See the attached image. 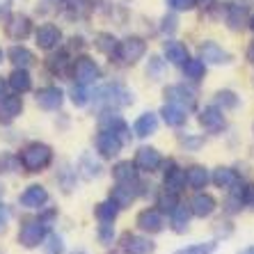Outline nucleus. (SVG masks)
<instances>
[{"mask_svg":"<svg viewBox=\"0 0 254 254\" xmlns=\"http://www.w3.org/2000/svg\"><path fill=\"white\" fill-rule=\"evenodd\" d=\"M71 78L76 80L78 85H96L103 78V71H101L99 62L94 58H89V55H76L73 58V64H71Z\"/></svg>","mask_w":254,"mask_h":254,"instance_id":"obj_4","label":"nucleus"},{"mask_svg":"<svg viewBox=\"0 0 254 254\" xmlns=\"http://www.w3.org/2000/svg\"><path fill=\"white\" fill-rule=\"evenodd\" d=\"M55 208H42V213L32 220H25L21 229H18V243L21 248L25 250H37L46 241V236L51 234V227H53V220H55Z\"/></svg>","mask_w":254,"mask_h":254,"instance_id":"obj_1","label":"nucleus"},{"mask_svg":"<svg viewBox=\"0 0 254 254\" xmlns=\"http://www.w3.org/2000/svg\"><path fill=\"white\" fill-rule=\"evenodd\" d=\"M179 28V18H177V12L174 14H165V16L160 18V32L165 37H172L174 32H177Z\"/></svg>","mask_w":254,"mask_h":254,"instance_id":"obj_50","label":"nucleus"},{"mask_svg":"<svg viewBox=\"0 0 254 254\" xmlns=\"http://www.w3.org/2000/svg\"><path fill=\"white\" fill-rule=\"evenodd\" d=\"M144 55H147V39L140 35H128L124 39H119L115 60L122 64H137Z\"/></svg>","mask_w":254,"mask_h":254,"instance_id":"obj_5","label":"nucleus"},{"mask_svg":"<svg viewBox=\"0 0 254 254\" xmlns=\"http://www.w3.org/2000/svg\"><path fill=\"white\" fill-rule=\"evenodd\" d=\"M5 58L12 62L14 66H18V69H30V66L37 62L35 53L30 51L28 46H23V44H14V46L7 48V53Z\"/></svg>","mask_w":254,"mask_h":254,"instance_id":"obj_26","label":"nucleus"},{"mask_svg":"<svg viewBox=\"0 0 254 254\" xmlns=\"http://www.w3.org/2000/svg\"><path fill=\"white\" fill-rule=\"evenodd\" d=\"M181 71H184V78L188 83H201L206 76V64L201 58H188L181 64Z\"/></svg>","mask_w":254,"mask_h":254,"instance_id":"obj_34","label":"nucleus"},{"mask_svg":"<svg viewBox=\"0 0 254 254\" xmlns=\"http://www.w3.org/2000/svg\"><path fill=\"white\" fill-rule=\"evenodd\" d=\"M243 181L236 186H231L229 190H227V199H225V211L229 213V215H236V213H241L243 208H245V201H243Z\"/></svg>","mask_w":254,"mask_h":254,"instance_id":"obj_37","label":"nucleus"},{"mask_svg":"<svg viewBox=\"0 0 254 254\" xmlns=\"http://www.w3.org/2000/svg\"><path fill=\"white\" fill-rule=\"evenodd\" d=\"M99 128L110 130L115 135H119L122 140L130 142V126L126 124V119L122 115H117V110H101L99 113Z\"/></svg>","mask_w":254,"mask_h":254,"instance_id":"obj_16","label":"nucleus"},{"mask_svg":"<svg viewBox=\"0 0 254 254\" xmlns=\"http://www.w3.org/2000/svg\"><path fill=\"white\" fill-rule=\"evenodd\" d=\"M199 126L206 130L208 135H220V133L227 128V115H225V110H220L215 103L206 106L199 113Z\"/></svg>","mask_w":254,"mask_h":254,"instance_id":"obj_15","label":"nucleus"},{"mask_svg":"<svg viewBox=\"0 0 254 254\" xmlns=\"http://www.w3.org/2000/svg\"><path fill=\"white\" fill-rule=\"evenodd\" d=\"M76 179H78V172L71 165H62V170H58V184L64 192H71L76 188Z\"/></svg>","mask_w":254,"mask_h":254,"instance_id":"obj_42","label":"nucleus"},{"mask_svg":"<svg viewBox=\"0 0 254 254\" xmlns=\"http://www.w3.org/2000/svg\"><path fill=\"white\" fill-rule=\"evenodd\" d=\"M2 62H5V51L0 48V64H2Z\"/></svg>","mask_w":254,"mask_h":254,"instance_id":"obj_57","label":"nucleus"},{"mask_svg":"<svg viewBox=\"0 0 254 254\" xmlns=\"http://www.w3.org/2000/svg\"><path fill=\"white\" fill-rule=\"evenodd\" d=\"M190 206V213L195 215V218H211L213 213H215V208H218V199L211 195V192H206V190H195V197L188 201Z\"/></svg>","mask_w":254,"mask_h":254,"instance_id":"obj_21","label":"nucleus"},{"mask_svg":"<svg viewBox=\"0 0 254 254\" xmlns=\"http://www.w3.org/2000/svg\"><path fill=\"white\" fill-rule=\"evenodd\" d=\"M69 96H71V103L76 108H85L89 103V96H92V92H89V87L87 85H73L71 87V92H69Z\"/></svg>","mask_w":254,"mask_h":254,"instance_id":"obj_44","label":"nucleus"},{"mask_svg":"<svg viewBox=\"0 0 254 254\" xmlns=\"http://www.w3.org/2000/svg\"><path fill=\"white\" fill-rule=\"evenodd\" d=\"M119 250H122L124 254H154L156 252V243L149 236L124 231V234L119 236Z\"/></svg>","mask_w":254,"mask_h":254,"instance_id":"obj_14","label":"nucleus"},{"mask_svg":"<svg viewBox=\"0 0 254 254\" xmlns=\"http://www.w3.org/2000/svg\"><path fill=\"white\" fill-rule=\"evenodd\" d=\"M163 190L167 192H174V195H181L186 190V174L184 167L179 165L177 160H163Z\"/></svg>","mask_w":254,"mask_h":254,"instance_id":"obj_10","label":"nucleus"},{"mask_svg":"<svg viewBox=\"0 0 254 254\" xmlns=\"http://www.w3.org/2000/svg\"><path fill=\"white\" fill-rule=\"evenodd\" d=\"M48 199H51L48 190L44 188V186H39V184H32V186H28V188L21 192L18 204H21L23 208H30V211H42V208L48 204Z\"/></svg>","mask_w":254,"mask_h":254,"instance_id":"obj_19","label":"nucleus"},{"mask_svg":"<svg viewBox=\"0 0 254 254\" xmlns=\"http://www.w3.org/2000/svg\"><path fill=\"white\" fill-rule=\"evenodd\" d=\"M163 96H165L167 103H177V106H181L184 110H188V113H195L197 110L195 89H190L188 85H184V83L167 85V87L163 89Z\"/></svg>","mask_w":254,"mask_h":254,"instance_id":"obj_8","label":"nucleus"},{"mask_svg":"<svg viewBox=\"0 0 254 254\" xmlns=\"http://www.w3.org/2000/svg\"><path fill=\"white\" fill-rule=\"evenodd\" d=\"M23 113V99L21 94H9L7 92L5 96H0V124H12L14 119L21 117Z\"/></svg>","mask_w":254,"mask_h":254,"instance_id":"obj_22","label":"nucleus"},{"mask_svg":"<svg viewBox=\"0 0 254 254\" xmlns=\"http://www.w3.org/2000/svg\"><path fill=\"white\" fill-rule=\"evenodd\" d=\"M156 130H158V115L156 113H142L140 117L135 119V124H133V135L135 137H149L154 135Z\"/></svg>","mask_w":254,"mask_h":254,"instance_id":"obj_31","label":"nucleus"},{"mask_svg":"<svg viewBox=\"0 0 254 254\" xmlns=\"http://www.w3.org/2000/svg\"><path fill=\"white\" fill-rule=\"evenodd\" d=\"M160 117H163V122H165L167 126H172V128H181V126L188 124V110H184L181 106H177V103H167L160 108Z\"/></svg>","mask_w":254,"mask_h":254,"instance_id":"obj_28","label":"nucleus"},{"mask_svg":"<svg viewBox=\"0 0 254 254\" xmlns=\"http://www.w3.org/2000/svg\"><path fill=\"white\" fill-rule=\"evenodd\" d=\"M163 58L170 62V64H184L186 60L190 58V51L184 42H179L174 37H165V42H163Z\"/></svg>","mask_w":254,"mask_h":254,"instance_id":"obj_23","label":"nucleus"},{"mask_svg":"<svg viewBox=\"0 0 254 254\" xmlns=\"http://www.w3.org/2000/svg\"><path fill=\"white\" fill-rule=\"evenodd\" d=\"M119 211H122V208H119L117 204L108 197V199H103V201H99V204H96L94 215H96V220H99V222H115V220H117V215H119Z\"/></svg>","mask_w":254,"mask_h":254,"instance_id":"obj_38","label":"nucleus"},{"mask_svg":"<svg viewBox=\"0 0 254 254\" xmlns=\"http://www.w3.org/2000/svg\"><path fill=\"white\" fill-rule=\"evenodd\" d=\"M0 16H2V7H0Z\"/></svg>","mask_w":254,"mask_h":254,"instance_id":"obj_60","label":"nucleus"},{"mask_svg":"<svg viewBox=\"0 0 254 254\" xmlns=\"http://www.w3.org/2000/svg\"><path fill=\"white\" fill-rule=\"evenodd\" d=\"M245 58H248V62H252V64H254V42L248 46V53H245Z\"/></svg>","mask_w":254,"mask_h":254,"instance_id":"obj_53","label":"nucleus"},{"mask_svg":"<svg viewBox=\"0 0 254 254\" xmlns=\"http://www.w3.org/2000/svg\"><path fill=\"white\" fill-rule=\"evenodd\" d=\"M163 160H165V158L160 156V151L156 147H140L135 151L133 163H135V167L140 172H144V174H154V172L160 170Z\"/></svg>","mask_w":254,"mask_h":254,"instance_id":"obj_18","label":"nucleus"},{"mask_svg":"<svg viewBox=\"0 0 254 254\" xmlns=\"http://www.w3.org/2000/svg\"><path fill=\"white\" fill-rule=\"evenodd\" d=\"M96 238H99L101 245L110 248V245L115 243V238H117V231H115V222H101L99 229H96Z\"/></svg>","mask_w":254,"mask_h":254,"instance_id":"obj_45","label":"nucleus"},{"mask_svg":"<svg viewBox=\"0 0 254 254\" xmlns=\"http://www.w3.org/2000/svg\"><path fill=\"white\" fill-rule=\"evenodd\" d=\"M18 163L21 170L28 174H39L53 165V147L46 142H28L21 151H18Z\"/></svg>","mask_w":254,"mask_h":254,"instance_id":"obj_3","label":"nucleus"},{"mask_svg":"<svg viewBox=\"0 0 254 254\" xmlns=\"http://www.w3.org/2000/svg\"><path fill=\"white\" fill-rule=\"evenodd\" d=\"M89 103L99 113L101 110H122V108H128L133 103V94L124 83H106L92 92Z\"/></svg>","mask_w":254,"mask_h":254,"instance_id":"obj_2","label":"nucleus"},{"mask_svg":"<svg viewBox=\"0 0 254 254\" xmlns=\"http://www.w3.org/2000/svg\"><path fill=\"white\" fill-rule=\"evenodd\" d=\"M190 218H192L190 206L179 201V206L170 213V227H172V231H174V234H186V231H188V227H190Z\"/></svg>","mask_w":254,"mask_h":254,"instance_id":"obj_32","label":"nucleus"},{"mask_svg":"<svg viewBox=\"0 0 254 254\" xmlns=\"http://www.w3.org/2000/svg\"><path fill=\"white\" fill-rule=\"evenodd\" d=\"M58 7L71 18H85L92 12V0H58Z\"/></svg>","mask_w":254,"mask_h":254,"instance_id":"obj_33","label":"nucleus"},{"mask_svg":"<svg viewBox=\"0 0 254 254\" xmlns=\"http://www.w3.org/2000/svg\"><path fill=\"white\" fill-rule=\"evenodd\" d=\"M167 9L172 12H192L195 7H199V0H165Z\"/></svg>","mask_w":254,"mask_h":254,"instance_id":"obj_49","label":"nucleus"},{"mask_svg":"<svg viewBox=\"0 0 254 254\" xmlns=\"http://www.w3.org/2000/svg\"><path fill=\"white\" fill-rule=\"evenodd\" d=\"M94 46L99 53H103L106 58L115 60V55H117V46H119V39L113 35V32H99V35L94 37Z\"/></svg>","mask_w":254,"mask_h":254,"instance_id":"obj_35","label":"nucleus"},{"mask_svg":"<svg viewBox=\"0 0 254 254\" xmlns=\"http://www.w3.org/2000/svg\"><path fill=\"white\" fill-rule=\"evenodd\" d=\"M71 64H73V58H71V53L64 51V48H58V53L53 51V55L46 60V66L53 76H69L71 78Z\"/></svg>","mask_w":254,"mask_h":254,"instance_id":"obj_24","label":"nucleus"},{"mask_svg":"<svg viewBox=\"0 0 254 254\" xmlns=\"http://www.w3.org/2000/svg\"><path fill=\"white\" fill-rule=\"evenodd\" d=\"M135 225L142 234L147 236H156L160 231L165 229V215L158 211L156 206H149V208H142L140 213L135 215Z\"/></svg>","mask_w":254,"mask_h":254,"instance_id":"obj_13","label":"nucleus"},{"mask_svg":"<svg viewBox=\"0 0 254 254\" xmlns=\"http://www.w3.org/2000/svg\"><path fill=\"white\" fill-rule=\"evenodd\" d=\"M0 254H5V252H2V250H0Z\"/></svg>","mask_w":254,"mask_h":254,"instance_id":"obj_61","label":"nucleus"},{"mask_svg":"<svg viewBox=\"0 0 254 254\" xmlns=\"http://www.w3.org/2000/svg\"><path fill=\"white\" fill-rule=\"evenodd\" d=\"M204 135H195V133H181L179 135V144L186 149V151H199L201 147H204Z\"/></svg>","mask_w":254,"mask_h":254,"instance_id":"obj_48","label":"nucleus"},{"mask_svg":"<svg viewBox=\"0 0 254 254\" xmlns=\"http://www.w3.org/2000/svg\"><path fill=\"white\" fill-rule=\"evenodd\" d=\"M241 254H254V245H250V248H245Z\"/></svg>","mask_w":254,"mask_h":254,"instance_id":"obj_56","label":"nucleus"},{"mask_svg":"<svg viewBox=\"0 0 254 254\" xmlns=\"http://www.w3.org/2000/svg\"><path fill=\"white\" fill-rule=\"evenodd\" d=\"M35 101H37V106L42 108V110L53 113V110H60L62 103H64V92H62L58 85H46V87L37 89Z\"/></svg>","mask_w":254,"mask_h":254,"instance_id":"obj_20","label":"nucleus"},{"mask_svg":"<svg viewBox=\"0 0 254 254\" xmlns=\"http://www.w3.org/2000/svg\"><path fill=\"white\" fill-rule=\"evenodd\" d=\"M71 254H87V252H85V250H73Z\"/></svg>","mask_w":254,"mask_h":254,"instance_id":"obj_58","label":"nucleus"},{"mask_svg":"<svg viewBox=\"0 0 254 254\" xmlns=\"http://www.w3.org/2000/svg\"><path fill=\"white\" fill-rule=\"evenodd\" d=\"M7 87L12 89L14 94H25L32 89V76L28 69H18L14 66V71L7 76Z\"/></svg>","mask_w":254,"mask_h":254,"instance_id":"obj_30","label":"nucleus"},{"mask_svg":"<svg viewBox=\"0 0 254 254\" xmlns=\"http://www.w3.org/2000/svg\"><path fill=\"white\" fill-rule=\"evenodd\" d=\"M94 147H96L99 158L113 160V158L119 156V151H122V147H124V140H122L119 135H115V133H110V130L99 128V133H96V137H94Z\"/></svg>","mask_w":254,"mask_h":254,"instance_id":"obj_12","label":"nucleus"},{"mask_svg":"<svg viewBox=\"0 0 254 254\" xmlns=\"http://www.w3.org/2000/svg\"><path fill=\"white\" fill-rule=\"evenodd\" d=\"M35 32L32 18L23 12H12L5 16V35L12 42H25L30 35Z\"/></svg>","mask_w":254,"mask_h":254,"instance_id":"obj_6","label":"nucleus"},{"mask_svg":"<svg viewBox=\"0 0 254 254\" xmlns=\"http://www.w3.org/2000/svg\"><path fill=\"white\" fill-rule=\"evenodd\" d=\"M21 170V163H18L16 154H9V151H2L0 154V174H14V172Z\"/></svg>","mask_w":254,"mask_h":254,"instance_id":"obj_46","label":"nucleus"},{"mask_svg":"<svg viewBox=\"0 0 254 254\" xmlns=\"http://www.w3.org/2000/svg\"><path fill=\"white\" fill-rule=\"evenodd\" d=\"M184 174H186V186H188L190 190H204L211 184V172L204 165L184 167Z\"/></svg>","mask_w":254,"mask_h":254,"instance_id":"obj_27","label":"nucleus"},{"mask_svg":"<svg viewBox=\"0 0 254 254\" xmlns=\"http://www.w3.org/2000/svg\"><path fill=\"white\" fill-rule=\"evenodd\" d=\"M220 110H236L238 103H241V96L234 92V89H220L218 94H215V101H213Z\"/></svg>","mask_w":254,"mask_h":254,"instance_id":"obj_39","label":"nucleus"},{"mask_svg":"<svg viewBox=\"0 0 254 254\" xmlns=\"http://www.w3.org/2000/svg\"><path fill=\"white\" fill-rule=\"evenodd\" d=\"M113 179L115 181H137L140 170L135 167L133 160H119V163L113 165Z\"/></svg>","mask_w":254,"mask_h":254,"instance_id":"obj_36","label":"nucleus"},{"mask_svg":"<svg viewBox=\"0 0 254 254\" xmlns=\"http://www.w3.org/2000/svg\"><path fill=\"white\" fill-rule=\"evenodd\" d=\"M76 172L78 177H83L85 181H94V179H99L103 174V165H101V160L94 158V154H83L76 163Z\"/></svg>","mask_w":254,"mask_h":254,"instance_id":"obj_25","label":"nucleus"},{"mask_svg":"<svg viewBox=\"0 0 254 254\" xmlns=\"http://www.w3.org/2000/svg\"><path fill=\"white\" fill-rule=\"evenodd\" d=\"M167 71V60L160 58V55H151L147 62V76L149 80H160V78L165 76Z\"/></svg>","mask_w":254,"mask_h":254,"instance_id":"obj_41","label":"nucleus"},{"mask_svg":"<svg viewBox=\"0 0 254 254\" xmlns=\"http://www.w3.org/2000/svg\"><path fill=\"white\" fill-rule=\"evenodd\" d=\"M199 58L204 60V64H213V66H222V64H231V53L225 51V48L220 46L218 42H213V39H206V42L199 44Z\"/></svg>","mask_w":254,"mask_h":254,"instance_id":"obj_17","label":"nucleus"},{"mask_svg":"<svg viewBox=\"0 0 254 254\" xmlns=\"http://www.w3.org/2000/svg\"><path fill=\"white\" fill-rule=\"evenodd\" d=\"M179 195H174V192H167V190H160L158 195H156V208H158L163 215H170L174 208L179 206Z\"/></svg>","mask_w":254,"mask_h":254,"instance_id":"obj_40","label":"nucleus"},{"mask_svg":"<svg viewBox=\"0 0 254 254\" xmlns=\"http://www.w3.org/2000/svg\"><path fill=\"white\" fill-rule=\"evenodd\" d=\"M250 2L248 0H234V2H227L225 5V23L229 30L234 32H241V30L248 28L250 21Z\"/></svg>","mask_w":254,"mask_h":254,"instance_id":"obj_9","label":"nucleus"},{"mask_svg":"<svg viewBox=\"0 0 254 254\" xmlns=\"http://www.w3.org/2000/svg\"><path fill=\"white\" fill-rule=\"evenodd\" d=\"M211 184L220 190H229L231 186L241 184V174H238L234 167H227V165H220L213 170L211 174Z\"/></svg>","mask_w":254,"mask_h":254,"instance_id":"obj_29","label":"nucleus"},{"mask_svg":"<svg viewBox=\"0 0 254 254\" xmlns=\"http://www.w3.org/2000/svg\"><path fill=\"white\" fill-rule=\"evenodd\" d=\"M243 201H245V208H254V184L243 186Z\"/></svg>","mask_w":254,"mask_h":254,"instance_id":"obj_52","label":"nucleus"},{"mask_svg":"<svg viewBox=\"0 0 254 254\" xmlns=\"http://www.w3.org/2000/svg\"><path fill=\"white\" fill-rule=\"evenodd\" d=\"M7 89H9V87H7V78H5V80L0 78V96H5V94H7Z\"/></svg>","mask_w":254,"mask_h":254,"instance_id":"obj_54","label":"nucleus"},{"mask_svg":"<svg viewBox=\"0 0 254 254\" xmlns=\"http://www.w3.org/2000/svg\"><path fill=\"white\" fill-rule=\"evenodd\" d=\"M218 250V241H206V243H192L186 248L177 250L174 254H213Z\"/></svg>","mask_w":254,"mask_h":254,"instance_id":"obj_43","label":"nucleus"},{"mask_svg":"<svg viewBox=\"0 0 254 254\" xmlns=\"http://www.w3.org/2000/svg\"><path fill=\"white\" fill-rule=\"evenodd\" d=\"M248 28L254 30V14H250V21H248Z\"/></svg>","mask_w":254,"mask_h":254,"instance_id":"obj_55","label":"nucleus"},{"mask_svg":"<svg viewBox=\"0 0 254 254\" xmlns=\"http://www.w3.org/2000/svg\"><path fill=\"white\" fill-rule=\"evenodd\" d=\"M9 218H12V211L5 201H0V234H5L7 227H9Z\"/></svg>","mask_w":254,"mask_h":254,"instance_id":"obj_51","label":"nucleus"},{"mask_svg":"<svg viewBox=\"0 0 254 254\" xmlns=\"http://www.w3.org/2000/svg\"><path fill=\"white\" fill-rule=\"evenodd\" d=\"M108 254H124V252H122V250L117 248V250H113V252H108Z\"/></svg>","mask_w":254,"mask_h":254,"instance_id":"obj_59","label":"nucleus"},{"mask_svg":"<svg viewBox=\"0 0 254 254\" xmlns=\"http://www.w3.org/2000/svg\"><path fill=\"white\" fill-rule=\"evenodd\" d=\"M42 245H44V254H64V238L53 234V231L48 234Z\"/></svg>","mask_w":254,"mask_h":254,"instance_id":"obj_47","label":"nucleus"},{"mask_svg":"<svg viewBox=\"0 0 254 254\" xmlns=\"http://www.w3.org/2000/svg\"><path fill=\"white\" fill-rule=\"evenodd\" d=\"M144 188H147V186L142 184L140 179H137V181H115V188L110 190V199H113L119 208H126L140 195H144Z\"/></svg>","mask_w":254,"mask_h":254,"instance_id":"obj_7","label":"nucleus"},{"mask_svg":"<svg viewBox=\"0 0 254 254\" xmlns=\"http://www.w3.org/2000/svg\"><path fill=\"white\" fill-rule=\"evenodd\" d=\"M62 42H64V35H62V30H60L55 23H42L35 30L37 48H42V51H46V53L58 51V48L62 46Z\"/></svg>","mask_w":254,"mask_h":254,"instance_id":"obj_11","label":"nucleus"}]
</instances>
